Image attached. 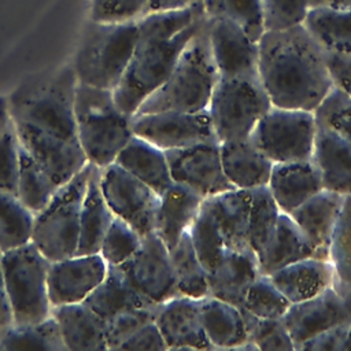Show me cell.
<instances>
[{
  "label": "cell",
  "instance_id": "44",
  "mask_svg": "<svg viewBox=\"0 0 351 351\" xmlns=\"http://www.w3.org/2000/svg\"><path fill=\"white\" fill-rule=\"evenodd\" d=\"M141 239L143 236L129 223L114 217L101 240L99 254L108 266H119L137 251Z\"/></svg>",
  "mask_w": 351,
  "mask_h": 351
},
{
  "label": "cell",
  "instance_id": "43",
  "mask_svg": "<svg viewBox=\"0 0 351 351\" xmlns=\"http://www.w3.org/2000/svg\"><path fill=\"white\" fill-rule=\"evenodd\" d=\"M328 259L335 270V280L351 282V195L343 197L329 244Z\"/></svg>",
  "mask_w": 351,
  "mask_h": 351
},
{
  "label": "cell",
  "instance_id": "37",
  "mask_svg": "<svg viewBox=\"0 0 351 351\" xmlns=\"http://www.w3.org/2000/svg\"><path fill=\"white\" fill-rule=\"evenodd\" d=\"M251 206L248 217V244L258 256L270 241L281 210L274 202L267 185L250 191Z\"/></svg>",
  "mask_w": 351,
  "mask_h": 351
},
{
  "label": "cell",
  "instance_id": "5",
  "mask_svg": "<svg viewBox=\"0 0 351 351\" xmlns=\"http://www.w3.org/2000/svg\"><path fill=\"white\" fill-rule=\"evenodd\" d=\"M74 117L77 137L86 162L100 169L114 163L133 137L132 115L117 106L110 89L77 82Z\"/></svg>",
  "mask_w": 351,
  "mask_h": 351
},
{
  "label": "cell",
  "instance_id": "35",
  "mask_svg": "<svg viewBox=\"0 0 351 351\" xmlns=\"http://www.w3.org/2000/svg\"><path fill=\"white\" fill-rule=\"evenodd\" d=\"M0 350L67 351V347L59 325L51 314L38 322L11 325L0 335Z\"/></svg>",
  "mask_w": 351,
  "mask_h": 351
},
{
  "label": "cell",
  "instance_id": "16",
  "mask_svg": "<svg viewBox=\"0 0 351 351\" xmlns=\"http://www.w3.org/2000/svg\"><path fill=\"white\" fill-rule=\"evenodd\" d=\"M211 55L221 77L252 75L258 73L259 48L247 33L226 18H206Z\"/></svg>",
  "mask_w": 351,
  "mask_h": 351
},
{
  "label": "cell",
  "instance_id": "41",
  "mask_svg": "<svg viewBox=\"0 0 351 351\" xmlns=\"http://www.w3.org/2000/svg\"><path fill=\"white\" fill-rule=\"evenodd\" d=\"M59 188L51 178L19 148L18 197L22 203L37 214L52 199Z\"/></svg>",
  "mask_w": 351,
  "mask_h": 351
},
{
  "label": "cell",
  "instance_id": "2",
  "mask_svg": "<svg viewBox=\"0 0 351 351\" xmlns=\"http://www.w3.org/2000/svg\"><path fill=\"white\" fill-rule=\"evenodd\" d=\"M258 48V73L271 106L315 111L333 89L326 51L303 23L265 32Z\"/></svg>",
  "mask_w": 351,
  "mask_h": 351
},
{
  "label": "cell",
  "instance_id": "21",
  "mask_svg": "<svg viewBox=\"0 0 351 351\" xmlns=\"http://www.w3.org/2000/svg\"><path fill=\"white\" fill-rule=\"evenodd\" d=\"M259 274L254 252L226 248L208 271V296L241 307L250 285Z\"/></svg>",
  "mask_w": 351,
  "mask_h": 351
},
{
  "label": "cell",
  "instance_id": "18",
  "mask_svg": "<svg viewBox=\"0 0 351 351\" xmlns=\"http://www.w3.org/2000/svg\"><path fill=\"white\" fill-rule=\"evenodd\" d=\"M282 322L293 340L295 351L314 335L346 324L341 300L332 287L313 298L291 303Z\"/></svg>",
  "mask_w": 351,
  "mask_h": 351
},
{
  "label": "cell",
  "instance_id": "34",
  "mask_svg": "<svg viewBox=\"0 0 351 351\" xmlns=\"http://www.w3.org/2000/svg\"><path fill=\"white\" fill-rule=\"evenodd\" d=\"M169 254L178 293L192 299L208 296V271L199 259L188 232L169 250Z\"/></svg>",
  "mask_w": 351,
  "mask_h": 351
},
{
  "label": "cell",
  "instance_id": "45",
  "mask_svg": "<svg viewBox=\"0 0 351 351\" xmlns=\"http://www.w3.org/2000/svg\"><path fill=\"white\" fill-rule=\"evenodd\" d=\"M314 114L318 122L332 128L351 144V96L333 86Z\"/></svg>",
  "mask_w": 351,
  "mask_h": 351
},
{
  "label": "cell",
  "instance_id": "39",
  "mask_svg": "<svg viewBox=\"0 0 351 351\" xmlns=\"http://www.w3.org/2000/svg\"><path fill=\"white\" fill-rule=\"evenodd\" d=\"M188 233L199 259L207 271H210L228 247L225 244L221 228L204 200Z\"/></svg>",
  "mask_w": 351,
  "mask_h": 351
},
{
  "label": "cell",
  "instance_id": "42",
  "mask_svg": "<svg viewBox=\"0 0 351 351\" xmlns=\"http://www.w3.org/2000/svg\"><path fill=\"white\" fill-rule=\"evenodd\" d=\"M291 302L266 274H259L250 285L240 308L259 318L280 319L287 313Z\"/></svg>",
  "mask_w": 351,
  "mask_h": 351
},
{
  "label": "cell",
  "instance_id": "36",
  "mask_svg": "<svg viewBox=\"0 0 351 351\" xmlns=\"http://www.w3.org/2000/svg\"><path fill=\"white\" fill-rule=\"evenodd\" d=\"M34 213L18 195L0 189V251L21 247L32 241Z\"/></svg>",
  "mask_w": 351,
  "mask_h": 351
},
{
  "label": "cell",
  "instance_id": "10",
  "mask_svg": "<svg viewBox=\"0 0 351 351\" xmlns=\"http://www.w3.org/2000/svg\"><path fill=\"white\" fill-rule=\"evenodd\" d=\"M317 126L314 111L271 106L250 138L273 163L310 160Z\"/></svg>",
  "mask_w": 351,
  "mask_h": 351
},
{
  "label": "cell",
  "instance_id": "22",
  "mask_svg": "<svg viewBox=\"0 0 351 351\" xmlns=\"http://www.w3.org/2000/svg\"><path fill=\"white\" fill-rule=\"evenodd\" d=\"M203 200L200 193L174 181L159 195L155 233L169 250L189 230Z\"/></svg>",
  "mask_w": 351,
  "mask_h": 351
},
{
  "label": "cell",
  "instance_id": "12",
  "mask_svg": "<svg viewBox=\"0 0 351 351\" xmlns=\"http://www.w3.org/2000/svg\"><path fill=\"white\" fill-rule=\"evenodd\" d=\"M132 130L163 151L218 141L207 110L137 112L132 115Z\"/></svg>",
  "mask_w": 351,
  "mask_h": 351
},
{
  "label": "cell",
  "instance_id": "13",
  "mask_svg": "<svg viewBox=\"0 0 351 351\" xmlns=\"http://www.w3.org/2000/svg\"><path fill=\"white\" fill-rule=\"evenodd\" d=\"M119 267L132 285L155 304L180 296L169 248L155 232L143 236L137 251Z\"/></svg>",
  "mask_w": 351,
  "mask_h": 351
},
{
  "label": "cell",
  "instance_id": "56",
  "mask_svg": "<svg viewBox=\"0 0 351 351\" xmlns=\"http://www.w3.org/2000/svg\"><path fill=\"white\" fill-rule=\"evenodd\" d=\"M343 351H351V322L348 325V330H347V336H346Z\"/></svg>",
  "mask_w": 351,
  "mask_h": 351
},
{
  "label": "cell",
  "instance_id": "47",
  "mask_svg": "<svg viewBox=\"0 0 351 351\" xmlns=\"http://www.w3.org/2000/svg\"><path fill=\"white\" fill-rule=\"evenodd\" d=\"M158 304L123 311L106 321L107 350H118L119 346L138 328L155 318Z\"/></svg>",
  "mask_w": 351,
  "mask_h": 351
},
{
  "label": "cell",
  "instance_id": "46",
  "mask_svg": "<svg viewBox=\"0 0 351 351\" xmlns=\"http://www.w3.org/2000/svg\"><path fill=\"white\" fill-rule=\"evenodd\" d=\"M265 32L285 30L304 22L308 12L307 0H259Z\"/></svg>",
  "mask_w": 351,
  "mask_h": 351
},
{
  "label": "cell",
  "instance_id": "6",
  "mask_svg": "<svg viewBox=\"0 0 351 351\" xmlns=\"http://www.w3.org/2000/svg\"><path fill=\"white\" fill-rule=\"evenodd\" d=\"M137 36V21L89 19L71 64L77 82L114 90L130 62Z\"/></svg>",
  "mask_w": 351,
  "mask_h": 351
},
{
  "label": "cell",
  "instance_id": "25",
  "mask_svg": "<svg viewBox=\"0 0 351 351\" xmlns=\"http://www.w3.org/2000/svg\"><path fill=\"white\" fill-rule=\"evenodd\" d=\"M67 351L107 350L106 321L85 302L52 307Z\"/></svg>",
  "mask_w": 351,
  "mask_h": 351
},
{
  "label": "cell",
  "instance_id": "1",
  "mask_svg": "<svg viewBox=\"0 0 351 351\" xmlns=\"http://www.w3.org/2000/svg\"><path fill=\"white\" fill-rule=\"evenodd\" d=\"M75 86L67 64L27 77L7 96L19 148L58 188L88 163L77 137Z\"/></svg>",
  "mask_w": 351,
  "mask_h": 351
},
{
  "label": "cell",
  "instance_id": "29",
  "mask_svg": "<svg viewBox=\"0 0 351 351\" xmlns=\"http://www.w3.org/2000/svg\"><path fill=\"white\" fill-rule=\"evenodd\" d=\"M115 163L160 195L173 184L166 152L152 143L134 136L118 154Z\"/></svg>",
  "mask_w": 351,
  "mask_h": 351
},
{
  "label": "cell",
  "instance_id": "48",
  "mask_svg": "<svg viewBox=\"0 0 351 351\" xmlns=\"http://www.w3.org/2000/svg\"><path fill=\"white\" fill-rule=\"evenodd\" d=\"M149 0H90L89 19L96 22H133L148 12Z\"/></svg>",
  "mask_w": 351,
  "mask_h": 351
},
{
  "label": "cell",
  "instance_id": "24",
  "mask_svg": "<svg viewBox=\"0 0 351 351\" xmlns=\"http://www.w3.org/2000/svg\"><path fill=\"white\" fill-rule=\"evenodd\" d=\"M267 188L278 208L287 214L324 189L311 159L273 163Z\"/></svg>",
  "mask_w": 351,
  "mask_h": 351
},
{
  "label": "cell",
  "instance_id": "7",
  "mask_svg": "<svg viewBox=\"0 0 351 351\" xmlns=\"http://www.w3.org/2000/svg\"><path fill=\"white\" fill-rule=\"evenodd\" d=\"M49 265L51 261L32 241L3 252L4 284L12 325H27L51 315Z\"/></svg>",
  "mask_w": 351,
  "mask_h": 351
},
{
  "label": "cell",
  "instance_id": "9",
  "mask_svg": "<svg viewBox=\"0 0 351 351\" xmlns=\"http://www.w3.org/2000/svg\"><path fill=\"white\" fill-rule=\"evenodd\" d=\"M92 165L80 170L62 185L52 199L34 214L32 243L49 259L71 256L77 251L80 214Z\"/></svg>",
  "mask_w": 351,
  "mask_h": 351
},
{
  "label": "cell",
  "instance_id": "33",
  "mask_svg": "<svg viewBox=\"0 0 351 351\" xmlns=\"http://www.w3.org/2000/svg\"><path fill=\"white\" fill-rule=\"evenodd\" d=\"M303 25L325 51L351 53V10L311 7Z\"/></svg>",
  "mask_w": 351,
  "mask_h": 351
},
{
  "label": "cell",
  "instance_id": "54",
  "mask_svg": "<svg viewBox=\"0 0 351 351\" xmlns=\"http://www.w3.org/2000/svg\"><path fill=\"white\" fill-rule=\"evenodd\" d=\"M332 288L337 292L341 300L344 321L346 324H350L351 322V282H340L335 280Z\"/></svg>",
  "mask_w": 351,
  "mask_h": 351
},
{
  "label": "cell",
  "instance_id": "11",
  "mask_svg": "<svg viewBox=\"0 0 351 351\" xmlns=\"http://www.w3.org/2000/svg\"><path fill=\"white\" fill-rule=\"evenodd\" d=\"M103 196L114 217L141 236L155 232L159 195L115 162L100 169Z\"/></svg>",
  "mask_w": 351,
  "mask_h": 351
},
{
  "label": "cell",
  "instance_id": "8",
  "mask_svg": "<svg viewBox=\"0 0 351 351\" xmlns=\"http://www.w3.org/2000/svg\"><path fill=\"white\" fill-rule=\"evenodd\" d=\"M271 101L259 74L218 75L207 112L218 143L248 138Z\"/></svg>",
  "mask_w": 351,
  "mask_h": 351
},
{
  "label": "cell",
  "instance_id": "14",
  "mask_svg": "<svg viewBox=\"0 0 351 351\" xmlns=\"http://www.w3.org/2000/svg\"><path fill=\"white\" fill-rule=\"evenodd\" d=\"M165 152L173 181L196 191L203 197L233 188L222 170L218 141Z\"/></svg>",
  "mask_w": 351,
  "mask_h": 351
},
{
  "label": "cell",
  "instance_id": "23",
  "mask_svg": "<svg viewBox=\"0 0 351 351\" xmlns=\"http://www.w3.org/2000/svg\"><path fill=\"white\" fill-rule=\"evenodd\" d=\"M219 154L223 174L233 188L251 191L267 185L273 162L255 147L250 137L221 141Z\"/></svg>",
  "mask_w": 351,
  "mask_h": 351
},
{
  "label": "cell",
  "instance_id": "27",
  "mask_svg": "<svg viewBox=\"0 0 351 351\" xmlns=\"http://www.w3.org/2000/svg\"><path fill=\"white\" fill-rule=\"evenodd\" d=\"M282 295L296 303L313 298L333 285L336 278L329 259L308 256L269 276Z\"/></svg>",
  "mask_w": 351,
  "mask_h": 351
},
{
  "label": "cell",
  "instance_id": "4",
  "mask_svg": "<svg viewBox=\"0 0 351 351\" xmlns=\"http://www.w3.org/2000/svg\"><path fill=\"white\" fill-rule=\"evenodd\" d=\"M218 71L211 55L206 19L181 51L167 80L134 112L207 110Z\"/></svg>",
  "mask_w": 351,
  "mask_h": 351
},
{
  "label": "cell",
  "instance_id": "31",
  "mask_svg": "<svg viewBox=\"0 0 351 351\" xmlns=\"http://www.w3.org/2000/svg\"><path fill=\"white\" fill-rule=\"evenodd\" d=\"M114 219L100 186V167L92 165L80 214V236L75 254H97Z\"/></svg>",
  "mask_w": 351,
  "mask_h": 351
},
{
  "label": "cell",
  "instance_id": "26",
  "mask_svg": "<svg viewBox=\"0 0 351 351\" xmlns=\"http://www.w3.org/2000/svg\"><path fill=\"white\" fill-rule=\"evenodd\" d=\"M200 311L203 329L213 350H256L247 340L240 307L206 296L200 300Z\"/></svg>",
  "mask_w": 351,
  "mask_h": 351
},
{
  "label": "cell",
  "instance_id": "3",
  "mask_svg": "<svg viewBox=\"0 0 351 351\" xmlns=\"http://www.w3.org/2000/svg\"><path fill=\"white\" fill-rule=\"evenodd\" d=\"M202 4L182 10L147 12L137 21V41L118 86L117 106L133 115L171 73L181 51L204 22Z\"/></svg>",
  "mask_w": 351,
  "mask_h": 351
},
{
  "label": "cell",
  "instance_id": "15",
  "mask_svg": "<svg viewBox=\"0 0 351 351\" xmlns=\"http://www.w3.org/2000/svg\"><path fill=\"white\" fill-rule=\"evenodd\" d=\"M108 265L97 254H74L51 261L48 296L52 307L84 302L103 281Z\"/></svg>",
  "mask_w": 351,
  "mask_h": 351
},
{
  "label": "cell",
  "instance_id": "51",
  "mask_svg": "<svg viewBox=\"0 0 351 351\" xmlns=\"http://www.w3.org/2000/svg\"><path fill=\"white\" fill-rule=\"evenodd\" d=\"M326 60L335 86L351 96V53L326 51Z\"/></svg>",
  "mask_w": 351,
  "mask_h": 351
},
{
  "label": "cell",
  "instance_id": "50",
  "mask_svg": "<svg viewBox=\"0 0 351 351\" xmlns=\"http://www.w3.org/2000/svg\"><path fill=\"white\" fill-rule=\"evenodd\" d=\"M118 350H155L165 351L167 350L166 341L155 324V321H149L141 328H138L134 333H132Z\"/></svg>",
  "mask_w": 351,
  "mask_h": 351
},
{
  "label": "cell",
  "instance_id": "32",
  "mask_svg": "<svg viewBox=\"0 0 351 351\" xmlns=\"http://www.w3.org/2000/svg\"><path fill=\"white\" fill-rule=\"evenodd\" d=\"M84 302L104 321L128 310L155 304L132 285L119 266H108L103 281Z\"/></svg>",
  "mask_w": 351,
  "mask_h": 351
},
{
  "label": "cell",
  "instance_id": "49",
  "mask_svg": "<svg viewBox=\"0 0 351 351\" xmlns=\"http://www.w3.org/2000/svg\"><path fill=\"white\" fill-rule=\"evenodd\" d=\"M348 324H339L303 341L296 351H343Z\"/></svg>",
  "mask_w": 351,
  "mask_h": 351
},
{
  "label": "cell",
  "instance_id": "38",
  "mask_svg": "<svg viewBox=\"0 0 351 351\" xmlns=\"http://www.w3.org/2000/svg\"><path fill=\"white\" fill-rule=\"evenodd\" d=\"M206 18H226L237 23L247 36L258 43L265 33L259 0H203Z\"/></svg>",
  "mask_w": 351,
  "mask_h": 351
},
{
  "label": "cell",
  "instance_id": "52",
  "mask_svg": "<svg viewBox=\"0 0 351 351\" xmlns=\"http://www.w3.org/2000/svg\"><path fill=\"white\" fill-rule=\"evenodd\" d=\"M12 325L11 310L7 299L4 273H3V252L0 251V335Z\"/></svg>",
  "mask_w": 351,
  "mask_h": 351
},
{
  "label": "cell",
  "instance_id": "19",
  "mask_svg": "<svg viewBox=\"0 0 351 351\" xmlns=\"http://www.w3.org/2000/svg\"><path fill=\"white\" fill-rule=\"evenodd\" d=\"M343 197L333 191L321 189L289 213L318 258L328 259L329 256V244Z\"/></svg>",
  "mask_w": 351,
  "mask_h": 351
},
{
  "label": "cell",
  "instance_id": "40",
  "mask_svg": "<svg viewBox=\"0 0 351 351\" xmlns=\"http://www.w3.org/2000/svg\"><path fill=\"white\" fill-rule=\"evenodd\" d=\"M19 140L7 96H0V189L18 195Z\"/></svg>",
  "mask_w": 351,
  "mask_h": 351
},
{
  "label": "cell",
  "instance_id": "53",
  "mask_svg": "<svg viewBox=\"0 0 351 351\" xmlns=\"http://www.w3.org/2000/svg\"><path fill=\"white\" fill-rule=\"evenodd\" d=\"M203 0H149L148 12H158V11H173V10H182L196 4H202Z\"/></svg>",
  "mask_w": 351,
  "mask_h": 351
},
{
  "label": "cell",
  "instance_id": "20",
  "mask_svg": "<svg viewBox=\"0 0 351 351\" xmlns=\"http://www.w3.org/2000/svg\"><path fill=\"white\" fill-rule=\"evenodd\" d=\"M311 160L324 189L343 196L351 195V144L321 122L317 126Z\"/></svg>",
  "mask_w": 351,
  "mask_h": 351
},
{
  "label": "cell",
  "instance_id": "28",
  "mask_svg": "<svg viewBox=\"0 0 351 351\" xmlns=\"http://www.w3.org/2000/svg\"><path fill=\"white\" fill-rule=\"evenodd\" d=\"M204 202L213 211L221 228L226 247L237 251H251L248 244V217L251 206L250 191L232 188L204 197Z\"/></svg>",
  "mask_w": 351,
  "mask_h": 351
},
{
  "label": "cell",
  "instance_id": "30",
  "mask_svg": "<svg viewBox=\"0 0 351 351\" xmlns=\"http://www.w3.org/2000/svg\"><path fill=\"white\" fill-rule=\"evenodd\" d=\"M308 256H315L313 247L289 214L281 211L270 241L256 256L259 273L270 276L274 271Z\"/></svg>",
  "mask_w": 351,
  "mask_h": 351
},
{
  "label": "cell",
  "instance_id": "55",
  "mask_svg": "<svg viewBox=\"0 0 351 351\" xmlns=\"http://www.w3.org/2000/svg\"><path fill=\"white\" fill-rule=\"evenodd\" d=\"M308 7H336L351 10V0H307Z\"/></svg>",
  "mask_w": 351,
  "mask_h": 351
},
{
  "label": "cell",
  "instance_id": "17",
  "mask_svg": "<svg viewBox=\"0 0 351 351\" xmlns=\"http://www.w3.org/2000/svg\"><path fill=\"white\" fill-rule=\"evenodd\" d=\"M200 300L180 295L158 304L154 321L167 350H213L203 329Z\"/></svg>",
  "mask_w": 351,
  "mask_h": 351
}]
</instances>
